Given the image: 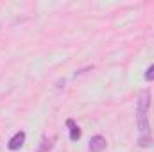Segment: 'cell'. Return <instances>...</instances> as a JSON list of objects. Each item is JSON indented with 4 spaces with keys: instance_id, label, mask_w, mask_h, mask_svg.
Masks as SVG:
<instances>
[{
    "instance_id": "1",
    "label": "cell",
    "mask_w": 154,
    "mask_h": 152,
    "mask_svg": "<svg viewBox=\"0 0 154 152\" xmlns=\"http://www.w3.org/2000/svg\"><path fill=\"white\" fill-rule=\"evenodd\" d=\"M149 106H151V91L143 90L138 97V106H136V122H138V145L140 147H149L152 143L151 138V129H149Z\"/></svg>"
},
{
    "instance_id": "2",
    "label": "cell",
    "mask_w": 154,
    "mask_h": 152,
    "mask_svg": "<svg viewBox=\"0 0 154 152\" xmlns=\"http://www.w3.org/2000/svg\"><path fill=\"white\" fill-rule=\"evenodd\" d=\"M106 145H108L106 138H104V136H100V134H97V136H93V138L90 140L88 150H90V152H102L104 149H106Z\"/></svg>"
},
{
    "instance_id": "3",
    "label": "cell",
    "mask_w": 154,
    "mask_h": 152,
    "mask_svg": "<svg viewBox=\"0 0 154 152\" xmlns=\"http://www.w3.org/2000/svg\"><path fill=\"white\" fill-rule=\"evenodd\" d=\"M23 143H25V132H23V131H18V132L9 140L7 149H9V150H18V149L23 147Z\"/></svg>"
},
{
    "instance_id": "4",
    "label": "cell",
    "mask_w": 154,
    "mask_h": 152,
    "mask_svg": "<svg viewBox=\"0 0 154 152\" xmlns=\"http://www.w3.org/2000/svg\"><path fill=\"white\" fill-rule=\"evenodd\" d=\"M66 125L70 127V140H72V141H77V140L81 138V129H79V125H75L74 120H66Z\"/></svg>"
},
{
    "instance_id": "5",
    "label": "cell",
    "mask_w": 154,
    "mask_h": 152,
    "mask_svg": "<svg viewBox=\"0 0 154 152\" xmlns=\"http://www.w3.org/2000/svg\"><path fill=\"white\" fill-rule=\"evenodd\" d=\"M143 77H145V81H149V82L154 81V65H151V66L145 70V75H143Z\"/></svg>"
}]
</instances>
